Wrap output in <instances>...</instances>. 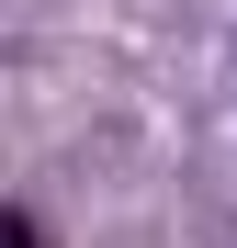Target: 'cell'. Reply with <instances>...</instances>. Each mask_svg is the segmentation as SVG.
I'll return each instance as SVG.
<instances>
[{"instance_id":"obj_1","label":"cell","mask_w":237,"mask_h":248,"mask_svg":"<svg viewBox=\"0 0 237 248\" xmlns=\"http://www.w3.org/2000/svg\"><path fill=\"white\" fill-rule=\"evenodd\" d=\"M0 248H57V237H46V226H34V215H23V203H0Z\"/></svg>"}]
</instances>
